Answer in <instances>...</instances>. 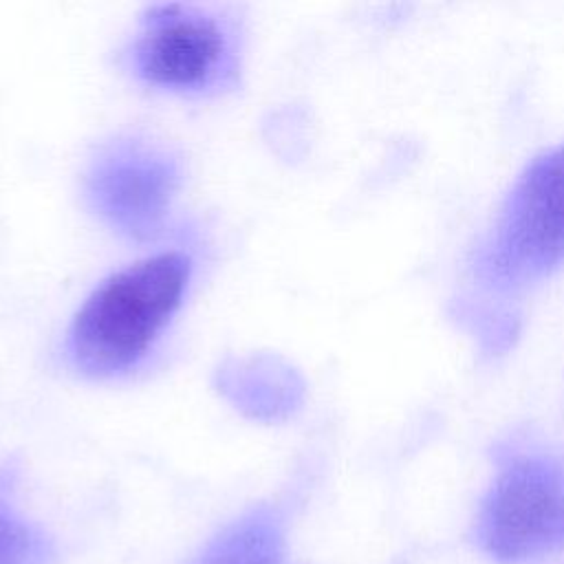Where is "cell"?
Here are the masks:
<instances>
[{
	"label": "cell",
	"instance_id": "cell-1",
	"mask_svg": "<svg viewBox=\"0 0 564 564\" xmlns=\"http://www.w3.org/2000/svg\"><path fill=\"white\" fill-rule=\"evenodd\" d=\"M194 273L185 251H161L101 280L73 315L62 344L66 366L93 381L139 368L178 313Z\"/></svg>",
	"mask_w": 564,
	"mask_h": 564
},
{
	"label": "cell",
	"instance_id": "cell-2",
	"mask_svg": "<svg viewBox=\"0 0 564 564\" xmlns=\"http://www.w3.org/2000/svg\"><path fill=\"white\" fill-rule=\"evenodd\" d=\"M121 66L148 90L205 99L231 93L242 75V29L218 7H145L121 48Z\"/></svg>",
	"mask_w": 564,
	"mask_h": 564
},
{
	"label": "cell",
	"instance_id": "cell-3",
	"mask_svg": "<svg viewBox=\"0 0 564 564\" xmlns=\"http://www.w3.org/2000/svg\"><path fill=\"white\" fill-rule=\"evenodd\" d=\"M183 185V163L174 150L143 134L104 141L84 172L90 212L128 240H154L167 223Z\"/></svg>",
	"mask_w": 564,
	"mask_h": 564
},
{
	"label": "cell",
	"instance_id": "cell-4",
	"mask_svg": "<svg viewBox=\"0 0 564 564\" xmlns=\"http://www.w3.org/2000/svg\"><path fill=\"white\" fill-rule=\"evenodd\" d=\"M564 258V145L529 165L513 187L487 251L502 284L533 280Z\"/></svg>",
	"mask_w": 564,
	"mask_h": 564
},
{
	"label": "cell",
	"instance_id": "cell-5",
	"mask_svg": "<svg viewBox=\"0 0 564 564\" xmlns=\"http://www.w3.org/2000/svg\"><path fill=\"white\" fill-rule=\"evenodd\" d=\"M482 549L500 562H524L564 546V469L542 458L507 467L478 520Z\"/></svg>",
	"mask_w": 564,
	"mask_h": 564
},
{
	"label": "cell",
	"instance_id": "cell-6",
	"mask_svg": "<svg viewBox=\"0 0 564 564\" xmlns=\"http://www.w3.org/2000/svg\"><path fill=\"white\" fill-rule=\"evenodd\" d=\"M216 386L234 408L260 421L284 419L302 401L297 372L271 355L227 359L216 372Z\"/></svg>",
	"mask_w": 564,
	"mask_h": 564
},
{
	"label": "cell",
	"instance_id": "cell-7",
	"mask_svg": "<svg viewBox=\"0 0 564 564\" xmlns=\"http://www.w3.org/2000/svg\"><path fill=\"white\" fill-rule=\"evenodd\" d=\"M35 546L37 542L29 524L0 502V564H29Z\"/></svg>",
	"mask_w": 564,
	"mask_h": 564
}]
</instances>
